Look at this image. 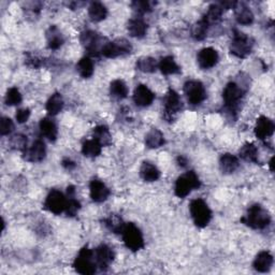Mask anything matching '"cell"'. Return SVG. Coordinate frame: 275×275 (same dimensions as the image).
I'll return each instance as SVG.
<instances>
[{"label": "cell", "instance_id": "44dd1931", "mask_svg": "<svg viewBox=\"0 0 275 275\" xmlns=\"http://www.w3.org/2000/svg\"><path fill=\"white\" fill-rule=\"evenodd\" d=\"M46 41L49 49H58L65 42V38L62 32L56 26H49L46 30Z\"/></svg>", "mask_w": 275, "mask_h": 275}, {"label": "cell", "instance_id": "7402d4cb", "mask_svg": "<svg viewBox=\"0 0 275 275\" xmlns=\"http://www.w3.org/2000/svg\"><path fill=\"white\" fill-rule=\"evenodd\" d=\"M253 266L256 271L266 273L273 266V256L269 252H260L256 256V258H255Z\"/></svg>", "mask_w": 275, "mask_h": 275}, {"label": "cell", "instance_id": "d4e9b609", "mask_svg": "<svg viewBox=\"0 0 275 275\" xmlns=\"http://www.w3.org/2000/svg\"><path fill=\"white\" fill-rule=\"evenodd\" d=\"M67 207H66V214L70 217L76 216L78 212L81 209V203L76 199V187L74 186H68L67 188Z\"/></svg>", "mask_w": 275, "mask_h": 275}, {"label": "cell", "instance_id": "f6af8a7d", "mask_svg": "<svg viewBox=\"0 0 275 275\" xmlns=\"http://www.w3.org/2000/svg\"><path fill=\"white\" fill-rule=\"evenodd\" d=\"M26 63H27L28 66H32L34 68H38V67H40V65H41V64H40V60L37 57H34V56L27 58Z\"/></svg>", "mask_w": 275, "mask_h": 275}, {"label": "cell", "instance_id": "7a4b0ae2", "mask_svg": "<svg viewBox=\"0 0 275 275\" xmlns=\"http://www.w3.org/2000/svg\"><path fill=\"white\" fill-rule=\"evenodd\" d=\"M189 212L193 222L199 228L207 227L212 219V211L207 202L200 198L190 202Z\"/></svg>", "mask_w": 275, "mask_h": 275}, {"label": "cell", "instance_id": "5bb4252c", "mask_svg": "<svg viewBox=\"0 0 275 275\" xmlns=\"http://www.w3.org/2000/svg\"><path fill=\"white\" fill-rule=\"evenodd\" d=\"M95 260L97 263V267L101 270H106L110 267V264L114 260V253L111 247H109L106 244L98 246L95 252Z\"/></svg>", "mask_w": 275, "mask_h": 275}, {"label": "cell", "instance_id": "8d00e7d4", "mask_svg": "<svg viewBox=\"0 0 275 275\" xmlns=\"http://www.w3.org/2000/svg\"><path fill=\"white\" fill-rule=\"evenodd\" d=\"M240 157L248 162H257L258 149L253 143L244 144L240 149Z\"/></svg>", "mask_w": 275, "mask_h": 275}, {"label": "cell", "instance_id": "60d3db41", "mask_svg": "<svg viewBox=\"0 0 275 275\" xmlns=\"http://www.w3.org/2000/svg\"><path fill=\"white\" fill-rule=\"evenodd\" d=\"M131 7L138 14H145L153 10V3L146 0H136L131 3Z\"/></svg>", "mask_w": 275, "mask_h": 275}, {"label": "cell", "instance_id": "cb8c5ba5", "mask_svg": "<svg viewBox=\"0 0 275 275\" xmlns=\"http://www.w3.org/2000/svg\"><path fill=\"white\" fill-rule=\"evenodd\" d=\"M239 159L234 155L229 154V153L221 155L219 159V168L221 172L225 173V174H231V173H233L239 168Z\"/></svg>", "mask_w": 275, "mask_h": 275}, {"label": "cell", "instance_id": "f35d334b", "mask_svg": "<svg viewBox=\"0 0 275 275\" xmlns=\"http://www.w3.org/2000/svg\"><path fill=\"white\" fill-rule=\"evenodd\" d=\"M208 29L209 25L205 21V19H200L199 22H197L195 25L191 28V36L195 40H198V41H202L207 38L208 35Z\"/></svg>", "mask_w": 275, "mask_h": 275}, {"label": "cell", "instance_id": "1f68e13d", "mask_svg": "<svg viewBox=\"0 0 275 275\" xmlns=\"http://www.w3.org/2000/svg\"><path fill=\"white\" fill-rule=\"evenodd\" d=\"M101 148H103V145L97 140H87L82 145V153L85 157L95 158L101 154Z\"/></svg>", "mask_w": 275, "mask_h": 275}, {"label": "cell", "instance_id": "4316f807", "mask_svg": "<svg viewBox=\"0 0 275 275\" xmlns=\"http://www.w3.org/2000/svg\"><path fill=\"white\" fill-rule=\"evenodd\" d=\"M140 176L145 182H155L160 178V171L152 162L144 161L140 168Z\"/></svg>", "mask_w": 275, "mask_h": 275}, {"label": "cell", "instance_id": "d590c367", "mask_svg": "<svg viewBox=\"0 0 275 275\" xmlns=\"http://www.w3.org/2000/svg\"><path fill=\"white\" fill-rule=\"evenodd\" d=\"M222 12H223V10L219 6V4H213L210 6L208 12L205 15V17H203V19L208 23L209 26L212 24H216L220 21Z\"/></svg>", "mask_w": 275, "mask_h": 275}, {"label": "cell", "instance_id": "8992f818", "mask_svg": "<svg viewBox=\"0 0 275 275\" xmlns=\"http://www.w3.org/2000/svg\"><path fill=\"white\" fill-rule=\"evenodd\" d=\"M253 45V40L247 35L236 30L230 43V52L238 58H245L252 53Z\"/></svg>", "mask_w": 275, "mask_h": 275}, {"label": "cell", "instance_id": "ac0fdd59", "mask_svg": "<svg viewBox=\"0 0 275 275\" xmlns=\"http://www.w3.org/2000/svg\"><path fill=\"white\" fill-rule=\"evenodd\" d=\"M90 198L95 202H104L110 196V189L106 186L105 183L99 180H93L89 184Z\"/></svg>", "mask_w": 275, "mask_h": 275}, {"label": "cell", "instance_id": "7dc6e473", "mask_svg": "<svg viewBox=\"0 0 275 275\" xmlns=\"http://www.w3.org/2000/svg\"><path fill=\"white\" fill-rule=\"evenodd\" d=\"M178 164L181 167H186V165H187V159L185 157H183V156H179L178 157Z\"/></svg>", "mask_w": 275, "mask_h": 275}, {"label": "cell", "instance_id": "3957f363", "mask_svg": "<svg viewBox=\"0 0 275 275\" xmlns=\"http://www.w3.org/2000/svg\"><path fill=\"white\" fill-rule=\"evenodd\" d=\"M74 270L83 275H91L97 271V263L95 260L94 252L87 246L83 247L73 261Z\"/></svg>", "mask_w": 275, "mask_h": 275}, {"label": "cell", "instance_id": "9a60e30c", "mask_svg": "<svg viewBox=\"0 0 275 275\" xmlns=\"http://www.w3.org/2000/svg\"><path fill=\"white\" fill-rule=\"evenodd\" d=\"M46 147L42 140L35 141L33 145L24 152V158L30 162H40L45 158Z\"/></svg>", "mask_w": 275, "mask_h": 275}, {"label": "cell", "instance_id": "e575fe53", "mask_svg": "<svg viewBox=\"0 0 275 275\" xmlns=\"http://www.w3.org/2000/svg\"><path fill=\"white\" fill-rule=\"evenodd\" d=\"M104 222L106 227L113 233H121L126 225L123 219H121L118 215H116V214H111L109 217H107L104 220Z\"/></svg>", "mask_w": 275, "mask_h": 275}, {"label": "cell", "instance_id": "74e56055", "mask_svg": "<svg viewBox=\"0 0 275 275\" xmlns=\"http://www.w3.org/2000/svg\"><path fill=\"white\" fill-rule=\"evenodd\" d=\"M94 139L97 140L103 146L110 145L112 142V136L110 134L109 128L104 125L97 126L94 129Z\"/></svg>", "mask_w": 275, "mask_h": 275}, {"label": "cell", "instance_id": "f546056e", "mask_svg": "<svg viewBox=\"0 0 275 275\" xmlns=\"http://www.w3.org/2000/svg\"><path fill=\"white\" fill-rule=\"evenodd\" d=\"M110 94L116 100H123L128 96V87L124 81L114 80L110 85Z\"/></svg>", "mask_w": 275, "mask_h": 275}, {"label": "cell", "instance_id": "e0dca14e", "mask_svg": "<svg viewBox=\"0 0 275 275\" xmlns=\"http://www.w3.org/2000/svg\"><path fill=\"white\" fill-rule=\"evenodd\" d=\"M275 125L273 120L267 116H260L255 126V136L260 140H266L273 136Z\"/></svg>", "mask_w": 275, "mask_h": 275}, {"label": "cell", "instance_id": "ffe728a7", "mask_svg": "<svg viewBox=\"0 0 275 275\" xmlns=\"http://www.w3.org/2000/svg\"><path fill=\"white\" fill-rule=\"evenodd\" d=\"M127 29L131 37L141 39L145 37L147 33V24L141 17H135L129 19Z\"/></svg>", "mask_w": 275, "mask_h": 275}, {"label": "cell", "instance_id": "2e32d148", "mask_svg": "<svg viewBox=\"0 0 275 275\" xmlns=\"http://www.w3.org/2000/svg\"><path fill=\"white\" fill-rule=\"evenodd\" d=\"M155 99V94L143 84H140L136 87L134 93V101L138 107L146 108L153 104Z\"/></svg>", "mask_w": 275, "mask_h": 275}, {"label": "cell", "instance_id": "4dcf8cb0", "mask_svg": "<svg viewBox=\"0 0 275 275\" xmlns=\"http://www.w3.org/2000/svg\"><path fill=\"white\" fill-rule=\"evenodd\" d=\"M64 108V99L59 93H55L49 97L46 103V111L49 115H57Z\"/></svg>", "mask_w": 275, "mask_h": 275}, {"label": "cell", "instance_id": "8fae6325", "mask_svg": "<svg viewBox=\"0 0 275 275\" xmlns=\"http://www.w3.org/2000/svg\"><path fill=\"white\" fill-rule=\"evenodd\" d=\"M67 207V198L64 193L59 190L53 189L48 192V195L44 201V209L51 213L59 215L65 212Z\"/></svg>", "mask_w": 275, "mask_h": 275}, {"label": "cell", "instance_id": "ab89813d", "mask_svg": "<svg viewBox=\"0 0 275 275\" xmlns=\"http://www.w3.org/2000/svg\"><path fill=\"white\" fill-rule=\"evenodd\" d=\"M5 103L7 106H17L22 103V95L16 87L8 89L5 97Z\"/></svg>", "mask_w": 275, "mask_h": 275}, {"label": "cell", "instance_id": "484cf974", "mask_svg": "<svg viewBox=\"0 0 275 275\" xmlns=\"http://www.w3.org/2000/svg\"><path fill=\"white\" fill-rule=\"evenodd\" d=\"M88 15L93 22L95 23L101 22L107 17L108 9L106 8L104 4H101V3H98V2L91 3L88 7Z\"/></svg>", "mask_w": 275, "mask_h": 275}, {"label": "cell", "instance_id": "b9f144b4", "mask_svg": "<svg viewBox=\"0 0 275 275\" xmlns=\"http://www.w3.org/2000/svg\"><path fill=\"white\" fill-rule=\"evenodd\" d=\"M10 146L13 149L25 152L27 149V137L23 135H15L10 140Z\"/></svg>", "mask_w": 275, "mask_h": 275}, {"label": "cell", "instance_id": "6da1fadb", "mask_svg": "<svg viewBox=\"0 0 275 275\" xmlns=\"http://www.w3.org/2000/svg\"><path fill=\"white\" fill-rule=\"evenodd\" d=\"M241 221L252 229H264L270 225L271 216L260 205H253L247 210L246 215L241 218Z\"/></svg>", "mask_w": 275, "mask_h": 275}, {"label": "cell", "instance_id": "9c48e42d", "mask_svg": "<svg viewBox=\"0 0 275 275\" xmlns=\"http://www.w3.org/2000/svg\"><path fill=\"white\" fill-rule=\"evenodd\" d=\"M80 41L91 56H98L101 53L103 46L105 45L103 43L104 39L96 32H93V30H85V32L81 34Z\"/></svg>", "mask_w": 275, "mask_h": 275}, {"label": "cell", "instance_id": "ba28073f", "mask_svg": "<svg viewBox=\"0 0 275 275\" xmlns=\"http://www.w3.org/2000/svg\"><path fill=\"white\" fill-rule=\"evenodd\" d=\"M184 93L188 103L192 106H199L207 98V91L203 85L199 81L190 80L184 84Z\"/></svg>", "mask_w": 275, "mask_h": 275}, {"label": "cell", "instance_id": "603a6c76", "mask_svg": "<svg viewBox=\"0 0 275 275\" xmlns=\"http://www.w3.org/2000/svg\"><path fill=\"white\" fill-rule=\"evenodd\" d=\"M39 128L40 131H41L42 136L45 137L48 141L51 142L56 141L58 136V129L53 120H51L49 118H42L39 123Z\"/></svg>", "mask_w": 275, "mask_h": 275}, {"label": "cell", "instance_id": "f1b7e54d", "mask_svg": "<svg viewBox=\"0 0 275 275\" xmlns=\"http://www.w3.org/2000/svg\"><path fill=\"white\" fill-rule=\"evenodd\" d=\"M145 144L148 148H158L165 144V137L162 132L156 128L152 129L145 137Z\"/></svg>", "mask_w": 275, "mask_h": 275}, {"label": "cell", "instance_id": "d6a6232c", "mask_svg": "<svg viewBox=\"0 0 275 275\" xmlns=\"http://www.w3.org/2000/svg\"><path fill=\"white\" fill-rule=\"evenodd\" d=\"M137 69L140 70L141 72L144 73H153L155 72V70L157 69V62L155 58L149 57V56H143L140 57L137 60Z\"/></svg>", "mask_w": 275, "mask_h": 275}, {"label": "cell", "instance_id": "5b68a950", "mask_svg": "<svg viewBox=\"0 0 275 275\" xmlns=\"http://www.w3.org/2000/svg\"><path fill=\"white\" fill-rule=\"evenodd\" d=\"M121 236H123V241L128 249L138 252L144 247L143 234L135 223H126L123 231H121Z\"/></svg>", "mask_w": 275, "mask_h": 275}, {"label": "cell", "instance_id": "277c9868", "mask_svg": "<svg viewBox=\"0 0 275 275\" xmlns=\"http://www.w3.org/2000/svg\"><path fill=\"white\" fill-rule=\"evenodd\" d=\"M201 186V182L199 177L195 171H188L185 174L181 176L174 186V192L179 198H185L193 189H198Z\"/></svg>", "mask_w": 275, "mask_h": 275}, {"label": "cell", "instance_id": "d6986e66", "mask_svg": "<svg viewBox=\"0 0 275 275\" xmlns=\"http://www.w3.org/2000/svg\"><path fill=\"white\" fill-rule=\"evenodd\" d=\"M237 22L241 25H251L254 22V14L252 10L243 3H234L232 8Z\"/></svg>", "mask_w": 275, "mask_h": 275}, {"label": "cell", "instance_id": "83f0119b", "mask_svg": "<svg viewBox=\"0 0 275 275\" xmlns=\"http://www.w3.org/2000/svg\"><path fill=\"white\" fill-rule=\"evenodd\" d=\"M158 68L160 69L161 73L165 76H171V74H178L181 72V68L176 63L174 58L172 56H166L160 59L158 64Z\"/></svg>", "mask_w": 275, "mask_h": 275}, {"label": "cell", "instance_id": "30bf717a", "mask_svg": "<svg viewBox=\"0 0 275 275\" xmlns=\"http://www.w3.org/2000/svg\"><path fill=\"white\" fill-rule=\"evenodd\" d=\"M243 96L244 91L237 83L230 82L226 85L222 91V99L225 101V106L229 112H236Z\"/></svg>", "mask_w": 275, "mask_h": 275}, {"label": "cell", "instance_id": "836d02e7", "mask_svg": "<svg viewBox=\"0 0 275 275\" xmlns=\"http://www.w3.org/2000/svg\"><path fill=\"white\" fill-rule=\"evenodd\" d=\"M77 71L83 79H89L94 74V64L89 57H83L77 64Z\"/></svg>", "mask_w": 275, "mask_h": 275}, {"label": "cell", "instance_id": "bcb514c9", "mask_svg": "<svg viewBox=\"0 0 275 275\" xmlns=\"http://www.w3.org/2000/svg\"><path fill=\"white\" fill-rule=\"evenodd\" d=\"M62 165L67 170H72L73 168H76V164L72 160H70V159H64L63 162H62Z\"/></svg>", "mask_w": 275, "mask_h": 275}, {"label": "cell", "instance_id": "7bdbcfd3", "mask_svg": "<svg viewBox=\"0 0 275 275\" xmlns=\"http://www.w3.org/2000/svg\"><path fill=\"white\" fill-rule=\"evenodd\" d=\"M14 129L13 121L9 117H3L0 121V134L2 136H8L11 134Z\"/></svg>", "mask_w": 275, "mask_h": 275}, {"label": "cell", "instance_id": "52a82bcc", "mask_svg": "<svg viewBox=\"0 0 275 275\" xmlns=\"http://www.w3.org/2000/svg\"><path fill=\"white\" fill-rule=\"evenodd\" d=\"M132 52V45L128 40L118 38L112 42H107L101 49V54L107 58H115L118 56L128 55Z\"/></svg>", "mask_w": 275, "mask_h": 275}, {"label": "cell", "instance_id": "4fadbf2b", "mask_svg": "<svg viewBox=\"0 0 275 275\" xmlns=\"http://www.w3.org/2000/svg\"><path fill=\"white\" fill-rule=\"evenodd\" d=\"M218 53L212 47L202 48L197 55V62L201 69H211L218 63Z\"/></svg>", "mask_w": 275, "mask_h": 275}, {"label": "cell", "instance_id": "c3c4849f", "mask_svg": "<svg viewBox=\"0 0 275 275\" xmlns=\"http://www.w3.org/2000/svg\"><path fill=\"white\" fill-rule=\"evenodd\" d=\"M273 161H274V157H272V158H271V160H270V162H269L271 171H273Z\"/></svg>", "mask_w": 275, "mask_h": 275}, {"label": "cell", "instance_id": "7c38bea8", "mask_svg": "<svg viewBox=\"0 0 275 275\" xmlns=\"http://www.w3.org/2000/svg\"><path fill=\"white\" fill-rule=\"evenodd\" d=\"M164 107H165V117L168 120H172L176 114L182 110L183 105L182 100L180 98V95L177 93L174 89L170 88L168 93L166 94V97L164 99Z\"/></svg>", "mask_w": 275, "mask_h": 275}, {"label": "cell", "instance_id": "ee69618b", "mask_svg": "<svg viewBox=\"0 0 275 275\" xmlns=\"http://www.w3.org/2000/svg\"><path fill=\"white\" fill-rule=\"evenodd\" d=\"M16 120L19 124H24L30 117V110L29 109H19L16 112Z\"/></svg>", "mask_w": 275, "mask_h": 275}]
</instances>
